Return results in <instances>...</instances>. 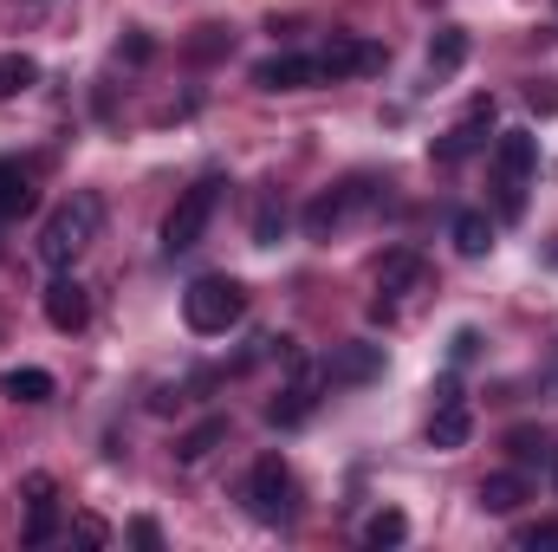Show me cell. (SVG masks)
<instances>
[{
	"label": "cell",
	"instance_id": "obj_29",
	"mask_svg": "<svg viewBox=\"0 0 558 552\" xmlns=\"http://www.w3.org/2000/svg\"><path fill=\"white\" fill-rule=\"evenodd\" d=\"M474 351H481V332L461 325V332H454V364H474Z\"/></svg>",
	"mask_w": 558,
	"mask_h": 552
},
{
	"label": "cell",
	"instance_id": "obj_24",
	"mask_svg": "<svg viewBox=\"0 0 558 552\" xmlns=\"http://www.w3.org/2000/svg\"><path fill=\"white\" fill-rule=\"evenodd\" d=\"M33 79H39V65H33L26 52H0V105H7V98H20Z\"/></svg>",
	"mask_w": 558,
	"mask_h": 552
},
{
	"label": "cell",
	"instance_id": "obj_14",
	"mask_svg": "<svg viewBox=\"0 0 558 552\" xmlns=\"http://www.w3.org/2000/svg\"><path fill=\"white\" fill-rule=\"evenodd\" d=\"M39 176H33V163H20V156H0V221H20L33 202H39V189H33Z\"/></svg>",
	"mask_w": 558,
	"mask_h": 552
},
{
	"label": "cell",
	"instance_id": "obj_28",
	"mask_svg": "<svg viewBox=\"0 0 558 552\" xmlns=\"http://www.w3.org/2000/svg\"><path fill=\"white\" fill-rule=\"evenodd\" d=\"M520 547H526V552L558 547V520H539V527H520Z\"/></svg>",
	"mask_w": 558,
	"mask_h": 552
},
{
	"label": "cell",
	"instance_id": "obj_8",
	"mask_svg": "<svg viewBox=\"0 0 558 552\" xmlns=\"http://www.w3.org/2000/svg\"><path fill=\"white\" fill-rule=\"evenodd\" d=\"M318 391H325V364H305V358L292 351V384L267 404V422H274V429H299L305 416L318 410Z\"/></svg>",
	"mask_w": 558,
	"mask_h": 552
},
{
	"label": "cell",
	"instance_id": "obj_3",
	"mask_svg": "<svg viewBox=\"0 0 558 552\" xmlns=\"http://www.w3.org/2000/svg\"><path fill=\"white\" fill-rule=\"evenodd\" d=\"M182 319H189V332H202V338H221L228 325H241L247 319V286L228 274H202L189 292H182Z\"/></svg>",
	"mask_w": 558,
	"mask_h": 552
},
{
	"label": "cell",
	"instance_id": "obj_5",
	"mask_svg": "<svg viewBox=\"0 0 558 552\" xmlns=\"http://www.w3.org/2000/svg\"><path fill=\"white\" fill-rule=\"evenodd\" d=\"M247 514L267 520V527H286L299 514V481H292V468L279 455H260L254 461V475H247Z\"/></svg>",
	"mask_w": 558,
	"mask_h": 552
},
{
	"label": "cell",
	"instance_id": "obj_20",
	"mask_svg": "<svg viewBox=\"0 0 558 552\" xmlns=\"http://www.w3.org/2000/svg\"><path fill=\"white\" fill-rule=\"evenodd\" d=\"M520 501H526V475H487L481 481V507L487 514H520Z\"/></svg>",
	"mask_w": 558,
	"mask_h": 552
},
{
	"label": "cell",
	"instance_id": "obj_7",
	"mask_svg": "<svg viewBox=\"0 0 558 552\" xmlns=\"http://www.w3.org/2000/svg\"><path fill=\"white\" fill-rule=\"evenodd\" d=\"M494 118H500V105L494 98H474L468 111H461V124L454 131H441V137L428 143V156L441 163V169H454V163H468L481 143H487V131H494Z\"/></svg>",
	"mask_w": 558,
	"mask_h": 552
},
{
	"label": "cell",
	"instance_id": "obj_4",
	"mask_svg": "<svg viewBox=\"0 0 558 552\" xmlns=\"http://www.w3.org/2000/svg\"><path fill=\"white\" fill-rule=\"evenodd\" d=\"M221 195H228V182H221V176H202V182H189V189L175 195V208L162 215V254H169V261H175V254H189V248H202V235H208V221H215Z\"/></svg>",
	"mask_w": 558,
	"mask_h": 552
},
{
	"label": "cell",
	"instance_id": "obj_17",
	"mask_svg": "<svg viewBox=\"0 0 558 552\" xmlns=\"http://www.w3.org/2000/svg\"><path fill=\"white\" fill-rule=\"evenodd\" d=\"M52 371H39V364H13L7 377H0V397L7 404H52Z\"/></svg>",
	"mask_w": 558,
	"mask_h": 552
},
{
	"label": "cell",
	"instance_id": "obj_25",
	"mask_svg": "<svg viewBox=\"0 0 558 552\" xmlns=\"http://www.w3.org/2000/svg\"><path fill=\"white\" fill-rule=\"evenodd\" d=\"M526 105H533L539 118H553V111H558V85H553V79H533V85H526Z\"/></svg>",
	"mask_w": 558,
	"mask_h": 552
},
{
	"label": "cell",
	"instance_id": "obj_9",
	"mask_svg": "<svg viewBox=\"0 0 558 552\" xmlns=\"http://www.w3.org/2000/svg\"><path fill=\"white\" fill-rule=\"evenodd\" d=\"M377 377H384V345H371V338H351L325 358V384H338V391H364Z\"/></svg>",
	"mask_w": 558,
	"mask_h": 552
},
{
	"label": "cell",
	"instance_id": "obj_30",
	"mask_svg": "<svg viewBox=\"0 0 558 552\" xmlns=\"http://www.w3.org/2000/svg\"><path fill=\"white\" fill-rule=\"evenodd\" d=\"M131 540H137L143 552H156V547H162V527H156V520L143 514V520H131Z\"/></svg>",
	"mask_w": 558,
	"mask_h": 552
},
{
	"label": "cell",
	"instance_id": "obj_22",
	"mask_svg": "<svg viewBox=\"0 0 558 552\" xmlns=\"http://www.w3.org/2000/svg\"><path fill=\"white\" fill-rule=\"evenodd\" d=\"M286 221H292V215H286V195L267 189V195H260V208H254V248H274L279 235H286Z\"/></svg>",
	"mask_w": 558,
	"mask_h": 552
},
{
	"label": "cell",
	"instance_id": "obj_26",
	"mask_svg": "<svg viewBox=\"0 0 558 552\" xmlns=\"http://www.w3.org/2000/svg\"><path fill=\"white\" fill-rule=\"evenodd\" d=\"M72 533H78V547H105V540H111V527H105L98 514H78V520H72Z\"/></svg>",
	"mask_w": 558,
	"mask_h": 552
},
{
	"label": "cell",
	"instance_id": "obj_23",
	"mask_svg": "<svg viewBox=\"0 0 558 552\" xmlns=\"http://www.w3.org/2000/svg\"><path fill=\"white\" fill-rule=\"evenodd\" d=\"M377 286H384V292H410V286H422V261L410 254V248L384 254V267H377Z\"/></svg>",
	"mask_w": 558,
	"mask_h": 552
},
{
	"label": "cell",
	"instance_id": "obj_16",
	"mask_svg": "<svg viewBox=\"0 0 558 552\" xmlns=\"http://www.w3.org/2000/svg\"><path fill=\"white\" fill-rule=\"evenodd\" d=\"M448 241H454V254L481 261V254L494 248V221H487L481 208H454V221H448Z\"/></svg>",
	"mask_w": 558,
	"mask_h": 552
},
{
	"label": "cell",
	"instance_id": "obj_27",
	"mask_svg": "<svg viewBox=\"0 0 558 552\" xmlns=\"http://www.w3.org/2000/svg\"><path fill=\"white\" fill-rule=\"evenodd\" d=\"M507 448H513L520 461H533V455L546 448V435H539V429H513V435H507Z\"/></svg>",
	"mask_w": 558,
	"mask_h": 552
},
{
	"label": "cell",
	"instance_id": "obj_18",
	"mask_svg": "<svg viewBox=\"0 0 558 552\" xmlns=\"http://www.w3.org/2000/svg\"><path fill=\"white\" fill-rule=\"evenodd\" d=\"M468 65V33L461 26H435V39H428V79H454Z\"/></svg>",
	"mask_w": 558,
	"mask_h": 552
},
{
	"label": "cell",
	"instance_id": "obj_10",
	"mask_svg": "<svg viewBox=\"0 0 558 552\" xmlns=\"http://www.w3.org/2000/svg\"><path fill=\"white\" fill-rule=\"evenodd\" d=\"M254 85L260 92H312V85H325V65H318V52H274L254 65Z\"/></svg>",
	"mask_w": 558,
	"mask_h": 552
},
{
	"label": "cell",
	"instance_id": "obj_11",
	"mask_svg": "<svg viewBox=\"0 0 558 552\" xmlns=\"http://www.w3.org/2000/svg\"><path fill=\"white\" fill-rule=\"evenodd\" d=\"M325 79H357V72H384V46L377 39H357V33H331L325 52H318Z\"/></svg>",
	"mask_w": 558,
	"mask_h": 552
},
{
	"label": "cell",
	"instance_id": "obj_12",
	"mask_svg": "<svg viewBox=\"0 0 558 552\" xmlns=\"http://www.w3.org/2000/svg\"><path fill=\"white\" fill-rule=\"evenodd\" d=\"M59 533V481L52 475H26V527H20V547H52Z\"/></svg>",
	"mask_w": 558,
	"mask_h": 552
},
{
	"label": "cell",
	"instance_id": "obj_1",
	"mask_svg": "<svg viewBox=\"0 0 558 552\" xmlns=\"http://www.w3.org/2000/svg\"><path fill=\"white\" fill-rule=\"evenodd\" d=\"M98 221H105V202H98V195H72V202H59V208L46 215V228H39V261L65 274V267L98 241Z\"/></svg>",
	"mask_w": 558,
	"mask_h": 552
},
{
	"label": "cell",
	"instance_id": "obj_6",
	"mask_svg": "<svg viewBox=\"0 0 558 552\" xmlns=\"http://www.w3.org/2000/svg\"><path fill=\"white\" fill-rule=\"evenodd\" d=\"M371 195H377V182H371V176H351V182H338V189L312 195V208H305V235H312V241H331V235H338L364 202H371Z\"/></svg>",
	"mask_w": 558,
	"mask_h": 552
},
{
	"label": "cell",
	"instance_id": "obj_13",
	"mask_svg": "<svg viewBox=\"0 0 558 552\" xmlns=\"http://www.w3.org/2000/svg\"><path fill=\"white\" fill-rule=\"evenodd\" d=\"M46 325H52V332H85V325H92V292L72 274H59L46 286Z\"/></svg>",
	"mask_w": 558,
	"mask_h": 552
},
{
	"label": "cell",
	"instance_id": "obj_31",
	"mask_svg": "<svg viewBox=\"0 0 558 552\" xmlns=\"http://www.w3.org/2000/svg\"><path fill=\"white\" fill-rule=\"evenodd\" d=\"M553 475H558V468H553Z\"/></svg>",
	"mask_w": 558,
	"mask_h": 552
},
{
	"label": "cell",
	"instance_id": "obj_21",
	"mask_svg": "<svg viewBox=\"0 0 558 552\" xmlns=\"http://www.w3.org/2000/svg\"><path fill=\"white\" fill-rule=\"evenodd\" d=\"M410 540V514H397V507H377L371 520H364V547H403Z\"/></svg>",
	"mask_w": 558,
	"mask_h": 552
},
{
	"label": "cell",
	"instance_id": "obj_15",
	"mask_svg": "<svg viewBox=\"0 0 558 552\" xmlns=\"http://www.w3.org/2000/svg\"><path fill=\"white\" fill-rule=\"evenodd\" d=\"M474 435V416L461 397H435V416H428V448H461Z\"/></svg>",
	"mask_w": 558,
	"mask_h": 552
},
{
	"label": "cell",
	"instance_id": "obj_2",
	"mask_svg": "<svg viewBox=\"0 0 558 552\" xmlns=\"http://www.w3.org/2000/svg\"><path fill=\"white\" fill-rule=\"evenodd\" d=\"M487 176H494V202H500V215L520 221V215H526V189H533V176H539V137H533V131H500Z\"/></svg>",
	"mask_w": 558,
	"mask_h": 552
},
{
	"label": "cell",
	"instance_id": "obj_19",
	"mask_svg": "<svg viewBox=\"0 0 558 552\" xmlns=\"http://www.w3.org/2000/svg\"><path fill=\"white\" fill-rule=\"evenodd\" d=\"M221 442H228V416H208V422H195L189 435H175V461H182V468H195V461H202V455H215Z\"/></svg>",
	"mask_w": 558,
	"mask_h": 552
}]
</instances>
